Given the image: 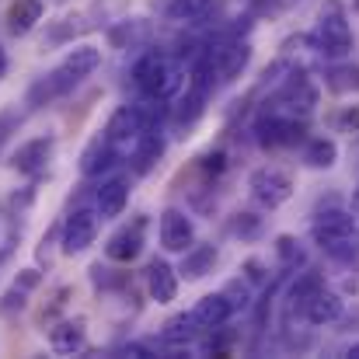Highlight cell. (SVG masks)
Instances as JSON below:
<instances>
[{
	"mask_svg": "<svg viewBox=\"0 0 359 359\" xmlns=\"http://www.w3.org/2000/svg\"><path fill=\"white\" fill-rule=\"evenodd\" d=\"M321 286H325L321 272H304V276L290 286V304H293V307H304V304H307V300L321 290Z\"/></svg>",
	"mask_w": 359,
	"mask_h": 359,
	"instance_id": "603a6c76",
	"label": "cell"
},
{
	"mask_svg": "<svg viewBox=\"0 0 359 359\" xmlns=\"http://www.w3.org/2000/svg\"><path fill=\"white\" fill-rule=\"evenodd\" d=\"M353 234H356L353 213H339V210H332V213H321L318 224H314V241H318L325 251H332L335 244L349 241Z\"/></svg>",
	"mask_w": 359,
	"mask_h": 359,
	"instance_id": "52a82bcc",
	"label": "cell"
},
{
	"mask_svg": "<svg viewBox=\"0 0 359 359\" xmlns=\"http://www.w3.org/2000/svg\"><path fill=\"white\" fill-rule=\"evenodd\" d=\"M248 46L244 42H234V46H224V49H217V74H220V81H231L238 70H244V63H248Z\"/></svg>",
	"mask_w": 359,
	"mask_h": 359,
	"instance_id": "d6986e66",
	"label": "cell"
},
{
	"mask_svg": "<svg viewBox=\"0 0 359 359\" xmlns=\"http://www.w3.org/2000/svg\"><path fill=\"white\" fill-rule=\"evenodd\" d=\"M248 189H251L255 203H262V206H269V210L283 206V203L293 196L290 175H283V171H276V168H258V171L248 178Z\"/></svg>",
	"mask_w": 359,
	"mask_h": 359,
	"instance_id": "277c9868",
	"label": "cell"
},
{
	"mask_svg": "<svg viewBox=\"0 0 359 359\" xmlns=\"http://www.w3.org/2000/svg\"><path fill=\"white\" fill-rule=\"evenodd\" d=\"M196 321L203 325V328H220L231 314H234V304H231V297L227 293H210V297H203L199 304H196Z\"/></svg>",
	"mask_w": 359,
	"mask_h": 359,
	"instance_id": "5bb4252c",
	"label": "cell"
},
{
	"mask_svg": "<svg viewBox=\"0 0 359 359\" xmlns=\"http://www.w3.org/2000/svg\"><path fill=\"white\" fill-rule=\"evenodd\" d=\"M304 314H307L311 325H332V321L342 318V297H339V293H328V290L321 286V290L304 304Z\"/></svg>",
	"mask_w": 359,
	"mask_h": 359,
	"instance_id": "7c38bea8",
	"label": "cell"
},
{
	"mask_svg": "<svg viewBox=\"0 0 359 359\" xmlns=\"http://www.w3.org/2000/svg\"><path fill=\"white\" fill-rule=\"evenodd\" d=\"M7 21H11V32L14 35H28L42 21V0H14Z\"/></svg>",
	"mask_w": 359,
	"mask_h": 359,
	"instance_id": "e0dca14e",
	"label": "cell"
},
{
	"mask_svg": "<svg viewBox=\"0 0 359 359\" xmlns=\"http://www.w3.org/2000/svg\"><path fill=\"white\" fill-rule=\"evenodd\" d=\"M161 154H164V140H161L157 133H150V129H147V133L140 136V150H136V157H133V161H136L133 168H136L140 175H147V171L157 164V157H161Z\"/></svg>",
	"mask_w": 359,
	"mask_h": 359,
	"instance_id": "ffe728a7",
	"label": "cell"
},
{
	"mask_svg": "<svg viewBox=\"0 0 359 359\" xmlns=\"http://www.w3.org/2000/svg\"><path fill=\"white\" fill-rule=\"evenodd\" d=\"M276 251H279L283 265H297V262L304 258V251L297 248V241H293V238H279V241H276Z\"/></svg>",
	"mask_w": 359,
	"mask_h": 359,
	"instance_id": "484cf974",
	"label": "cell"
},
{
	"mask_svg": "<svg viewBox=\"0 0 359 359\" xmlns=\"http://www.w3.org/2000/svg\"><path fill=\"white\" fill-rule=\"evenodd\" d=\"M231 231H234V234H241V238H255V234L262 231V220H258V217H251V213H241Z\"/></svg>",
	"mask_w": 359,
	"mask_h": 359,
	"instance_id": "4316f807",
	"label": "cell"
},
{
	"mask_svg": "<svg viewBox=\"0 0 359 359\" xmlns=\"http://www.w3.org/2000/svg\"><path fill=\"white\" fill-rule=\"evenodd\" d=\"M353 213H356V217H359V185H356V189H353Z\"/></svg>",
	"mask_w": 359,
	"mask_h": 359,
	"instance_id": "836d02e7",
	"label": "cell"
},
{
	"mask_svg": "<svg viewBox=\"0 0 359 359\" xmlns=\"http://www.w3.org/2000/svg\"><path fill=\"white\" fill-rule=\"evenodd\" d=\"M98 67H102V49H98V46H77V49H70L67 60H63L49 77H42V81L28 91V105L39 109V105H46V102L67 95L74 84H81L84 77H91Z\"/></svg>",
	"mask_w": 359,
	"mask_h": 359,
	"instance_id": "6da1fadb",
	"label": "cell"
},
{
	"mask_svg": "<svg viewBox=\"0 0 359 359\" xmlns=\"http://www.w3.org/2000/svg\"><path fill=\"white\" fill-rule=\"evenodd\" d=\"M199 321H196V314L189 311V314H178V318H171L168 325H164V339L168 342H192L196 335H199Z\"/></svg>",
	"mask_w": 359,
	"mask_h": 359,
	"instance_id": "44dd1931",
	"label": "cell"
},
{
	"mask_svg": "<svg viewBox=\"0 0 359 359\" xmlns=\"http://www.w3.org/2000/svg\"><path fill=\"white\" fill-rule=\"evenodd\" d=\"M213 0H171L168 7V18L171 21H199L206 11H210Z\"/></svg>",
	"mask_w": 359,
	"mask_h": 359,
	"instance_id": "cb8c5ba5",
	"label": "cell"
},
{
	"mask_svg": "<svg viewBox=\"0 0 359 359\" xmlns=\"http://www.w3.org/2000/svg\"><path fill=\"white\" fill-rule=\"evenodd\" d=\"M349 356H353V359H359V342H356V346H353V349H349Z\"/></svg>",
	"mask_w": 359,
	"mask_h": 359,
	"instance_id": "e575fe53",
	"label": "cell"
},
{
	"mask_svg": "<svg viewBox=\"0 0 359 359\" xmlns=\"http://www.w3.org/2000/svg\"><path fill=\"white\" fill-rule=\"evenodd\" d=\"M143 227H147V220H136L133 227H122L119 234H112L105 244V255L112 262H133L143 251Z\"/></svg>",
	"mask_w": 359,
	"mask_h": 359,
	"instance_id": "30bf717a",
	"label": "cell"
},
{
	"mask_svg": "<svg viewBox=\"0 0 359 359\" xmlns=\"http://www.w3.org/2000/svg\"><path fill=\"white\" fill-rule=\"evenodd\" d=\"M192 238H196L192 220H189L182 210H164V213H161V244H164L168 251H189Z\"/></svg>",
	"mask_w": 359,
	"mask_h": 359,
	"instance_id": "ba28073f",
	"label": "cell"
},
{
	"mask_svg": "<svg viewBox=\"0 0 359 359\" xmlns=\"http://www.w3.org/2000/svg\"><path fill=\"white\" fill-rule=\"evenodd\" d=\"M95 238H98V213L77 210V213L67 217V224H63V251H67V255L88 251V248L95 244Z\"/></svg>",
	"mask_w": 359,
	"mask_h": 359,
	"instance_id": "8992f818",
	"label": "cell"
},
{
	"mask_svg": "<svg viewBox=\"0 0 359 359\" xmlns=\"http://www.w3.org/2000/svg\"><path fill=\"white\" fill-rule=\"evenodd\" d=\"M11 307H18V311L25 307V300H21V293H18V290H14V293H7V304H4V311H11Z\"/></svg>",
	"mask_w": 359,
	"mask_h": 359,
	"instance_id": "1f68e13d",
	"label": "cell"
},
{
	"mask_svg": "<svg viewBox=\"0 0 359 359\" xmlns=\"http://www.w3.org/2000/svg\"><path fill=\"white\" fill-rule=\"evenodd\" d=\"M300 136V122L293 119V116H265V119L258 122V140L265 143V147H279V143H293Z\"/></svg>",
	"mask_w": 359,
	"mask_h": 359,
	"instance_id": "9a60e30c",
	"label": "cell"
},
{
	"mask_svg": "<svg viewBox=\"0 0 359 359\" xmlns=\"http://www.w3.org/2000/svg\"><path fill=\"white\" fill-rule=\"evenodd\" d=\"M314 46H318V53L325 56V60H342L349 49H353V28H349V21L339 14V11H332V14H325L321 21H318V28H314Z\"/></svg>",
	"mask_w": 359,
	"mask_h": 359,
	"instance_id": "3957f363",
	"label": "cell"
},
{
	"mask_svg": "<svg viewBox=\"0 0 359 359\" xmlns=\"http://www.w3.org/2000/svg\"><path fill=\"white\" fill-rule=\"evenodd\" d=\"M147 290H150V297H154L157 304H171V300L178 297V276H175V269H171L168 262L154 258V262L147 265Z\"/></svg>",
	"mask_w": 359,
	"mask_h": 359,
	"instance_id": "9c48e42d",
	"label": "cell"
},
{
	"mask_svg": "<svg viewBox=\"0 0 359 359\" xmlns=\"http://www.w3.org/2000/svg\"><path fill=\"white\" fill-rule=\"evenodd\" d=\"M325 84L335 91V95H349V91H359V67H335Z\"/></svg>",
	"mask_w": 359,
	"mask_h": 359,
	"instance_id": "d4e9b609",
	"label": "cell"
},
{
	"mask_svg": "<svg viewBox=\"0 0 359 359\" xmlns=\"http://www.w3.org/2000/svg\"><path fill=\"white\" fill-rule=\"evenodd\" d=\"M335 157H339V147H335L332 140H311L307 150H304V161H307L311 168H332Z\"/></svg>",
	"mask_w": 359,
	"mask_h": 359,
	"instance_id": "7402d4cb",
	"label": "cell"
},
{
	"mask_svg": "<svg viewBox=\"0 0 359 359\" xmlns=\"http://www.w3.org/2000/svg\"><path fill=\"white\" fill-rule=\"evenodd\" d=\"M126 203H129V185H126L122 178H112V182H105V185L98 189V217H102V220L119 217L122 210H126Z\"/></svg>",
	"mask_w": 359,
	"mask_h": 359,
	"instance_id": "2e32d148",
	"label": "cell"
},
{
	"mask_svg": "<svg viewBox=\"0 0 359 359\" xmlns=\"http://www.w3.org/2000/svg\"><path fill=\"white\" fill-rule=\"evenodd\" d=\"M213 265H217V248L213 244H199V248L185 251L182 272H185V279H203L206 272H213Z\"/></svg>",
	"mask_w": 359,
	"mask_h": 359,
	"instance_id": "ac0fdd59",
	"label": "cell"
},
{
	"mask_svg": "<svg viewBox=\"0 0 359 359\" xmlns=\"http://www.w3.org/2000/svg\"><path fill=\"white\" fill-rule=\"evenodd\" d=\"M147 129H150V126L143 122L140 109H136V105H126V109H119V112L109 119V126H105V143L116 147V150H129L133 143H140V136H143Z\"/></svg>",
	"mask_w": 359,
	"mask_h": 359,
	"instance_id": "5b68a950",
	"label": "cell"
},
{
	"mask_svg": "<svg viewBox=\"0 0 359 359\" xmlns=\"http://www.w3.org/2000/svg\"><path fill=\"white\" fill-rule=\"evenodd\" d=\"M53 136H39V140H28L25 147H18V154H14V168L21 171V175H39L42 168H46V161H49V154H53Z\"/></svg>",
	"mask_w": 359,
	"mask_h": 359,
	"instance_id": "8fae6325",
	"label": "cell"
},
{
	"mask_svg": "<svg viewBox=\"0 0 359 359\" xmlns=\"http://www.w3.org/2000/svg\"><path fill=\"white\" fill-rule=\"evenodd\" d=\"M119 356H150V349L147 346H122Z\"/></svg>",
	"mask_w": 359,
	"mask_h": 359,
	"instance_id": "4dcf8cb0",
	"label": "cell"
},
{
	"mask_svg": "<svg viewBox=\"0 0 359 359\" xmlns=\"http://www.w3.org/2000/svg\"><path fill=\"white\" fill-rule=\"evenodd\" d=\"M18 286H21V290H32V286H39V272H35V269H25V272L18 276Z\"/></svg>",
	"mask_w": 359,
	"mask_h": 359,
	"instance_id": "f1b7e54d",
	"label": "cell"
},
{
	"mask_svg": "<svg viewBox=\"0 0 359 359\" xmlns=\"http://www.w3.org/2000/svg\"><path fill=\"white\" fill-rule=\"evenodd\" d=\"M7 74V53H4V46H0V77Z\"/></svg>",
	"mask_w": 359,
	"mask_h": 359,
	"instance_id": "d6a6232c",
	"label": "cell"
},
{
	"mask_svg": "<svg viewBox=\"0 0 359 359\" xmlns=\"http://www.w3.org/2000/svg\"><path fill=\"white\" fill-rule=\"evenodd\" d=\"M133 81H136V88L147 95V98H157V102H164V98H171L178 88H182V67L171 60V56H164V53H147L136 67H133Z\"/></svg>",
	"mask_w": 359,
	"mask_h": 359,
	"instance_id": "7a4b0ae2",
	"label": "cell"
},
{
	"mask_svg": "<svg viewBox=\"0 0 359 359\" xmlns=\"http://www.w3.org/2000/svg\"><path fill=\"white\" fill-rule=\"evenodd\" d=\"M84 342H88L84 321H63V325H56V328L49 332V349H53L56 356H74V353L84 349Z\"/></svg>",
	"mask_w": 359,
	"mask_h": 359,
	"instance_id": "4fadbf2b",
	"label": "cell"
},
{
	"mask_svg": "<svg viewBox=\"0 0 359 359\" xmlns=\"http://www.w3.org/2000/svg\"><path fill=\"white\" fill-rule=\"evenodd\" d=\"M18 112H11V109H7V112H0V147H4V143H7V136H11V133H14V129H18Z\"/></svg>",
	"mask_w": 359,
	"mask_h": 359,
	"instance_id": "83f0119b",
	"label": "cell"
},
{
	"mask_svg": "<svg viewBox=\"0 0 359 359\" xmlns=\"http://www.w3.org/2000/svg\"><path fill=\"white\" fill-rule=\"evenodd\" d=\"M203 161H206V164H203L206 171H220V168H224V154H206Z\"/></svg>",
	"mask_w": 359,
	"mask_h": 359,
	"instance_id": "f546056e",
	"label": "cell"
}]
</instances>
